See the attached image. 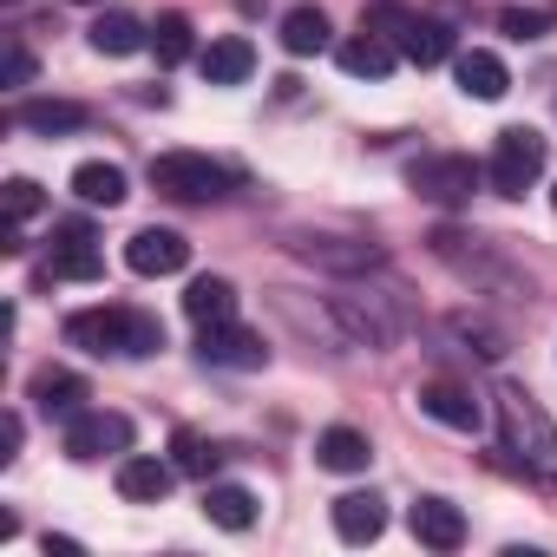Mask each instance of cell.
I'll use <instances>...</instances> for the list:
<instances>
[{
    "mask_svg": "<svg viewBox=\"0 0 557 557\" xmlns=\"http://www.w3.org/2000/svg\"><path fill=\"white\" fill-rule=\"evenodd\" d=\"M47 275H60V283H99V275H106V256H99V249H92V236L73 223V230H66V243L53 249Z\"/></svg>",
    "mask_w": 557,
    "mask_h": 557,
    "instance_id": "20",
    "label": "cell"
},
{
    "mask_svg": "<svg viewBox=\"0 0 557 557\" xmlns=\"http://www.w3.org/2000/svg\"><path fill=\"white\" fill-rule=\"evenodd\" d=\"M197 66H203L210 86H243V79L256 73V47L236 40V34H223V40H210V47L197 53Z\"/></svg>",
    "mask_w": 557,
    "mask_h": 557,
    "instance_id": "18",
    "label": "cell"
},
{
    "mask_svg": "<svg viewBox=\"0 0 557 557\" xmlns=\"http://www.w3.org/2000/svg\"><path fill=\"white\" fill-rule=\"evenodd\" d=\"M446 329H453V335L466 342V355H479V361H505V355H511L505 329H492L485 315H466V309H459V315H446Z\"/></svg>",
    "mask_w": 557,
    "mask_h": 557,
    "instance_id": "28",
    "label": "cell"
},
{
    "mask_svg": "<svg viewBox=\"0 0 557 557\" xmlns=\"http://www.w3.org/2000/svg\"><path fill=\"white\" fill-rule=\"evenodd\" d=\"M73 197L92 203V210H119V203H125V171L106 164V158H86V164L73 171Z\"/></svg>",
    "mask_w": 557,
    "mask_h": 557,
    "instance_id": "24",
    "label": "cell"
},
{
    "mask_svg": "<svg viewBox=\"0 0 557 557\" xmlns=\"http://www.w3.org/2000/svg\"><path fill=\"white\" fill-rule=\"evenodd\" d=\"M14 125L40 132V138H60V132L86 125V106H73V99H27V106H14Z\"/></svg>",
    "mask_w": 557,
    "mask_h": 557,
    "instance_id": "23",
    "label": "cell"
},
{
    "mask_svg": "<svg viewBox=\"0 0 557 557\" xmlns=\"http://www.w3.org/2000/svg\"><path fill=\"white\" fill-rule=\"evenodd\" d=\"M387 27L400 34V53H407L413 66H440V60L453 53V27H446V21H426V14H420V21H407V14H394Z\"/></svg>",
    "mask_w": 557,
    "mask_h": 557,
    "instance_id": "16",
    "label": "cell"
},
{
    "mask_svg": "<svg viewBox=\"0 0 557 557\" xmlns=\"http://www.w3.org/2000/svg\"><path fill=\"white\" fill-rule=\"evenodd\" d=\"M171 485H177V466H164L151 453H125L119 459V498L125 505H158Z\"/></svg>",
    "mask_w": 557,
    "mask_h": 557,
    "instance_id": "11",
    "label": "cell"
},
{
    "mask_svg": "<svg viewBox=\"0 0 557 557\" xmlns=\"http://www.w3.org/2000/svg\"><path fill=\"white\" fill-rule=\"evenodd\" d=\"M433 256L446 262V269H459L466 275V283L472 289H485V296H531V283H524V275L485 243V236H466V230H433Z\"/></svg>",
    "mask_w": 557,
    "mask_h": 557,
    "instance_id": "3",
    "label": "cell"
},
{
    "mask_svg": "<svg viewBox=\"0 0 557 557\" xmlns=\"http://www.w3.org/2000/svg\"><path fill=\"white\" fill-rule=\"evenodd\" d=\"M197 355H203L210 368H236V374H249V368H262V361H269L262 335H249V329H236V322H216V329H203Z\"/></svg>",
    "mask_w": 557,
    "mask_h": 557,
    "instance_id": "10",
    "label": "cell"
},
{
    "mask_svg": "<svg viewBox=\"0 0 557 557\" xmlns=\"http://www.w3.org/2000/svg\"><path fill=\"white\" fill-rule=\"evenodd\" d=\"M34 79V53L21 40H8V86H27Z\"/></svg>",
    "mask_w": 557,
    "mask_h": 557,
    "instance_id": "35",
    "label": "cell"
},
{
    "mask_svg": "<svg viewBox=\"0 0 557 557\" xmlns=\"http://www.w3.org/2000/svg\"><path fill=\"white\" fill-rule=\"evenodd\" d=\"M407 184H413V197H426V203H440V210H459V203L472 197V184H479V164L459 158V151H433V158H420V164L407 171Z\"/></svg>",
    "mask_w": 557,
    "mask_h": 557,
    "instance_id": "7",
    "label": "cell"
},
{
    "mask_svg": "<svg viewBox=\"0 0 557 557\" xmlns=\"http://www.w3.org/2000/svg\"><path fill=\"white\" fill-rule=\"evenodd\" d=\"M413 537H420L426 550H459V544H466V518H459V505H446V498H420V505H413Z\"/></svg>",
    "mask_w": 557,
    "mask_h": 557,
    "instance_id": "19",
    "label": "cell"
},
{
    "mask_svg": "<svg viewBox=\"0 0 557 557\" xmlns=\"http://www.w3.org/2000/svg\"><path fill=\"white\" fill-rule=\"evenodd\" d=\"M498 27H505L511 40H544V34H550V14H537V8H505Z\"/></svg>",
    "mask_w": 557,
    "mask_h": 557,
    "instance_id": "31",
    "label": "cell"
},
{
    "mask_svg": "<svg viewBox=\"0 0 557 557\" xmlns=\"http://www.w3.org/2000/svg\"><path fill=\"white\" fill-rule=\"evenodd\" d=\"M184 262H190V243H184L177 230H158V223H151V230H138V236L125 243V269H132V275H177Z\"/></svg>",
    "mask_w": 557,
    "mask_h": 557,
    "instance_id": "9",
    "label": "cell"
},
{
    "mask_svg": "<svg viewBox=\"0 0 557 557\" xmlns=\"http://www.w3.org/2000/svg\"><path fill=\"white\" fill-rule=\"evenodd\" d=\"M420 413H433V420L453 426V433H479V426H485V407H479L466 387H453V381H426V387H420Z\"/></svg>",
    "mask_w": 557,
    "mask_h": 557,
    "instance_id": "13",
    "label": "cell"
},
{
    "mask_svg": "<svg viewBox=\"0 0 557 557\" xmlns=\"http://www.w3.org/2000/svg\"><path fill=\"white\" fill-rule=\"evenodd\" d=\"M27 394H34V407H40L47 420H79V413H86V381L66 374V368H40Z\"/></svg>",
    "mask_w": 557,
    "mask_h": 557,
    "instance_id": "15",
    "label": "cell"
},
{
    "mask_svg": "<svg viewBox=\"0 0 557 557\" xmlns=\"http://www.w3.org/2000/svg\"><path fill=\"white\" fill-rule=\"evenodd\" d=\"M485 177H492V190H498V197H524V190L544 177V138H537L531 125H505V132H498V145H492Z\"/></svg>",
    "mask_w": 557,
    "mask_h": 557,
    "instance_id": "6",
    "label": "cell"
},
{
    "mask_svg": "<svg viewBox=\"0 0 557 557\" xmlns=\"http://www.w3.org/2000/svg\"><path fill=\"white\" fill-rule=\"evenodd\" d=\"M138 47H151L145 21H132L125 8H99V21H92V53H106V60H125V53H138Z\"/></svg>",
    "mask_w": 557,
    "mask_h": 557,
    "instance_id": "21",
    "label": "cell"
},
{
    "mask_svg": "<svg viewBox=\"0 0 557 557\" xmlns=\"http://www.w3.org/2000/svg\"><path fill=\"white\" fill-rule=\"evenodd\" d=\"M210 466H216V446H203L190 426L177 433V472H197V479H210Z\"/></svg>",
    "mask_w": 557,
    "mask_h": 557,
    "instance_id": "32",
    "label": "cell"
},
{
    "mask_svg": "<svg viewBox=\"0 0 557 557\" xmlns=\"http://www.w3.org/2000/svg\"><path fill=\"white\" fill-rule=\"evenodd\" d=\"M302 262L315 269H335V275H361V269H381V249L374 243H342V236H302L296 243Z\"/></svg>",
    "mask_w": 557,
    "mask_h": 557,
    "instance_id": "12",
    "label": "cell"
},
{
    "mask_svg": "<svg viewBox=\"0 0 557 557\" xmlns=\"http://www.w3.org/2000/svg\"><path fill=\"white\" fill-rule=\"evenodd\" d=\"M27 216H40V184L34 177H14L8 184V223H27Z\"/></svg>",
    "mask_w": 557,
    "mask_h": 557,
    "instance_id": "33",
    "label": "cell"
},
{
    "mask_svg": "<svg viewBox=\"0 0 557 557\" xmlns=\"http://www.w3.org/2000/svg\"><path fill=\"white\" fill-rule=\"evenodd\" d=\"M550 210H557V190H550Z\"/></svg>",
    "mask_w": 557,
    "mask_h": 557,
    "instance_id": "37",
    "label": "cell"
},
{
    "mask_svg": "<svg viewBox=\"0 0 557 557\" xmlns=\"http://www.w3.org/2000/svg\"><path fill=\"white\" fill-rule=\"evenodd\" d=\"M66 453L73 459H106V453H132V420L125 413H79V420H66Z\"/></svg>",
    "mask_w": 557,
    "mask_h": 557,
    "instance_id": "8",
    "label": "cell"
},
{
    "mask_svg": "<svg viewBox=\"0 0 557 557\" xmlns=\"http://www.w3.org/2000/svg\"><path fill=\"white\" fill-rule=\"evenodd\" d=\"M381 531H387V505H381L374 492L335 498V537H342V544H374Z\"/></svg>",
    "mask_w": 557,
    "mask_h": 557,
    "instance_id": "17",
    "label": "cell"
},
{
    "mask_svg": "<svg viewBox=\"0 0 557 557\" xmlns=\"http://www.w3.org/2000/svg\"><path fill=\"white\" fill-rule=\"evenodd\" d=\"M66 342L86 355H158L164 348V322L145 309H79L66 315Z\"/></svg>",
    "mask_w": 557,
    "mask_h": 557,
    "instance_id": "1",
    "label": "cell"
},
{
    "mask_svg": "<svg viewBox=\"0 0 557 557\" xmlns=\"http://www.w3.org/2000/svg\"><path fill=\"white\" fill-rule=\"evenodd\" d=\"M453 73H459V92H466V99H485V106H492V99H505V92H511V73H505V60H498L492 47L459 53V60H453Z\"/></svg>",
    "mask_w": 557,
    "mask_h": 557,
    "instance_id": "14",
    "label": "cell"
},
{
    "mask_svg": "<svg viewBox=\"0 0 557 557\" xmlns=\"http://www.w3.org/2000/svg\"><path fill=\"white\" fill-rule=\"evenodd\" d=\"M342 73H348V79H387V73H394V47L374 40V34H368V40H348V47H342Z\"/></svg>",
    "mask_w": 557,
    "mask_h": 557,
    "instance_id": "29",
    "label": "cell"
},
{
    "mask_svg": "<svg viewBox=\"0 0 557 557\" xmlns=\"http://www.w3.org/2000/svg\"><path fill=\"white\" fill-rule=\"evenodd\" d=\"M190 21L184 14H158V27H151V53H158V66H184L190 60Z\"/></svg>",
    "mask_w": 557,
    "mask_h": 557,
    "instance_id": "30",
    "label": "cell"
},
{
    "mask_svg": "<svg viewBox=\"0 0 557 557\" xmlns=\"http://www.w3.org/2000/svg\"><path fill=\"white\" fill-rule=\"evenodd\" d=\"M79 8H112V0H79Z\"/></svg>",
    "mask_w": 557,
    "mask_h": 557,
    "instance_id": "36",
    "label": "cell"
},
{
    "mask_svg": "<svg viewBox=\"0 0 557 557\" xmlns=\"http://www.w3.org/2000/svg\"><path fill=\"white\" fill-rule=\"evenodd\" d=\"M368 459H374V446L355 426H329L315 440V466H329V472H368Z\"/></svg>",
    "mask_w": 557,
    "mask_h": 557,
    "instance_id": "25",
    "label": "cell"
},
{
    "mask_svg": "<svg viewBox=\"0 0 557 557\" xmlns=\"http://www.w3.org/2000/svg\"><path fill=\"white\" fill-rule=\"evenodd\" d=\"M203 518L216 531H249L256 524V492L249 485H203Z\"/></svg>",
    "mask_w": 557,
    "mask_h": 557,
    "instance_id": "26",
    "label": "cell"
},
{
    "mask_svg": "<svg viewBox=\"0 0 557 557\" xmlns=\"http://www.w3.org/2000/svg\"><path fill=\"white\" fill-rule=\"evenodd\" d=\"M230 184H236V171L216 164V158H203V151H158L151 158V190H164L177 203H210Z\"/></svg>",
    "mask_w": 557,
    "mask_h": 557,
    "instance_id": "4",
    "label": "cell"
},
{
    "mask_svg": "<svg viewBox=\"0 0 557 557\" xmlns=\"http://www.w3.org/2000/svg\"><path fill=\"white\" fill-rule=\"evenodd\" d=\"M498 433H505V453H518V466L557 479V426L550 413L537 407V394H524L518 381H498Z\"/></svg>",
    "mask_w": 557,
    "mask_h": 557,
    "instance_id": "2",
    "label": "cell"
},
{
    "mask_svg": "<svg viewBox=\"0 0 557 557\" xmlns=\"http://www.w3.org/2000/svg\"><path fill=\"white\" fill-rule=\"evenodd\" d=\"M322 47H329V14H322V8H289V14H283V53L309 60V53H322Z\"/></svg>",
    "mask_w": 557,
    "mask_h": 557,
    "instance_id": "27",
    "label": "cell"
},
{
    "mask_svg": "<svg viewBox=\"0 0 557 557\" xmlns=\"http://www.w3.org/2000/svg\"><path fill=\"white\" fill-rule=\"evenodd\" d=\"M184 315L197 329H216V322H236V289L223 283V275H197V283L184 289Z\"/></svg>",
    "mask_w": 557,
    "mask_h": 557,
    "instance_id": "22",
    "label": "cell"
},
{
    "mask_svg": "<svg viewBox=\"0 0 557 557\" xmlns=\"http://www.w3.org/2000/svg\"><path fill=\"white\" fill-rule=\"evenodd\" d=\"M329 315H335L342 342H355V348H394V342H400V315H394L387 296L342 289V296H329Z\"/></svg>",
    "mask_w": 557,
    "mask_h": 557,
    "instance_id": "5",
    "label": "cell"
},
{
    "mask_svg": "<svg viewBox=\"0 0 557 557\" xmlns=\"http://www.w3.org/2000/svg\"><path fill=\"white\" fill-rule=\"evenodd\" d=\"M21 433H27V426H21V413L0 420V466H14V459H21Z\"/></svg>",
    "mask_w": 557,
    "mask_h": 557,
    "instance_id": "34",
    "label": "cell"
}]
</instances>
